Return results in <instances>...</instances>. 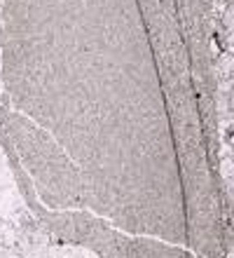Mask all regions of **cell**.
<instances>
[{"mask_svg":"<svg viewBox=\"0 0 234 258\" xmlns=\"http://www.w3.org/2000/svg\"><path fill=\"white\" fill-rule=\"evenodd\" d=\"M59 258H99L96 251L87 249V246H63Z\"/></svg>","mask_w":234,"mask_h":258,"instance_id":"obj_3","label":"cell"},{"mask_svg":"<svg viewBox=\"0 0 234 258\" xmlns=\"http://www.w3.org/2000/svg\"><path fill=\"white\" fill-rule=\"evenodd\" d=\"M77 237H85L87 244H92L99 258H197L192 251L183 246L160 242L152 237H129L122 235V242L113 237V232H82Z\"/></svg>","mask_w":234,"mask_h":258,"instance_id":"obj_2","label":"cell"},{"mask_svg":"<svg viewBox=\"0 0 234 258\" xmlns=\"http://www.w3.org/2000/svg\"><path fill=\"white\" fill-rule=\"evenodd\" d=\"M5 139L56 214L227 251L208 0H5Z\"/></svg>","mask_w":234,"mask_h":258,"instance_id":"obj_1","label":"cell"},{"mask_svg":"<svg viewBox=\"0 0 234 258\" xmlns=\"http://www.w3.org/2000/svg\"><path fill=\"white\" fill-rule=\"evenodd\" d=\"M0 258H21L19 253L10 251V249H5V246H0Z\"/></svg>","mask_w":234,"mask_h":258,"instance_id":"obj_4","label":"cell"}]
</instances>
